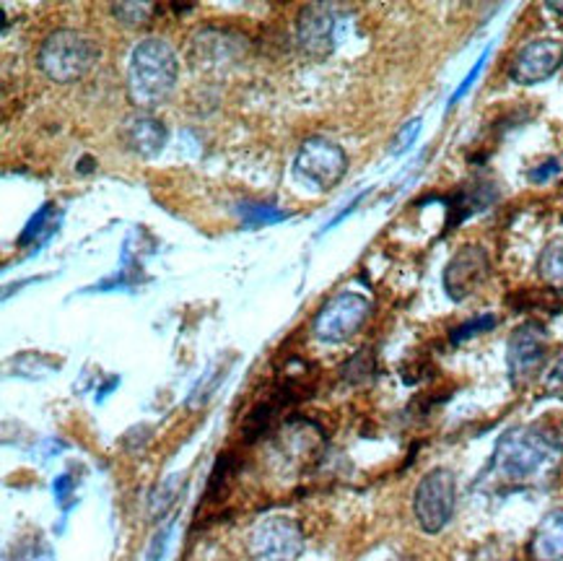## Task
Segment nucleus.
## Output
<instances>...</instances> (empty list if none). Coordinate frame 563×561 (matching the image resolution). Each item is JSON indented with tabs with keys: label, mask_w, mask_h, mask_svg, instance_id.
Returning a JSON list of instances; mask_svg holds the SVG:
<instances>
[{
	"label": "nucleus",
	"mask_w": 563,
	"mask_h": 561,
	"mask_svg": "<svg viewBox=\"0 0 563 561\" xmlns=\"http://www.w3.org/2000/svg\"><path fill=\"white\" fill-rule=\"evenodd\" d=\"M374 305L364 294L338 292L320 307L312 320V333L322 343H345L366 326Z\"/></svg>",
	"instance_id": "nucleus-6"
},
{
	"label": "nucleus",
	"mask_w": 563,
	"mask_h": 561,
	"mask_svg": "<svg viewBox=\"0 0 563 561\" xmlns=\"http://www.w3.org/2000/svg\"><path fill=\"white\" fill-rule=\"evenodd\" d=\"M563 458V442L545 424H519L504 431L490 452L483 479L496 488H525L551 479Z\"/></svg>",
	"instance_id": "nucleus-1"
},
{
	"label": "nucleus",
	"mask_w": 563,
	"mask_h": 561,
	"mask_svg": "<svg viewBox=\"0 0 563 561\" xmlns=\"http://www.w3.org/2000/svg\"><path fill=\"white\" fill-rule=\"evenodd\" d=\"M122 141L133 154L143 156V160H154L164 151L169 141V131L162 120L148 112H135L133 118L125 120L122 125Z\"/></svg>",
	"instance_id": "nucleus-12"
},
{
	"label": "nucleus",
	"mask_w": 563,
	"mask_h": 561,
	"mask_svg": "<svg viewBox=\"0 0 563 561\" xmlns=\"http://www.w3.org/2000/svg\"><path fill=\"white\" fill-rule=\"evenodd\" d=\"M496 326H499L496 315H478V318L462 322L460 328L452 330V343H462V341H467V338L488 333V330H494Z\"/></svg>",
	"instance_id": "nucleus-17"
},
{
	"label": "nucleus",
	"mask_w": 563,
	"mask_h": 561,
	"mask_svg": "<svg viewBox=\"0 0 563 561\" xmlns=\"http://www.w3.org/2000/svg\"><path fill=\"white\" fill-rule=\"evenodd\" d=\"M99 63L97 40L81 29H55L40 45L37 66L49 81L76 84Z\"/></svg>",
	"instance_id": "nucleus-3"
},
{
	"label": "nucleus",
	"mask_w": 563,
	"mask_h": 561,
	"mask_svg": "<svg viewBox=\"0 0 563 561\" xmlns=\"http://www.w3.org/2000/svg\"><path fill=\"white\" fill-rule=\"evenodd\" d=\"M345 172H349V156L335 141L324 139V135L307 139L294 160L296 183L314 193L333 190L345 177Z\"/></svg>",
	"instance_id": "nucleus-5"
},
{
	"label": "nucleus",
	"mask_w": 563,
	"mask_h": 561,
	"mask_svg": "<svg viewBox=\"0 0 563 561\" xmlns=\"http://www.w3.org/2000/svg\"><path fill=\"white\" fill-rule=\"evenodd\" d=\"M240 213L244 216V221H247L250 227L276 224V221H284L286 219V213H280V211H276V208H271V206H242Z\"/></svg>",
	"instance_id": "nucleus-18"
},
{
	"label": "nucleus",
	"mask_w": 563,
	"mask_h": 561,
	"mask_svg": "<svg viewBox=\"0 0 563 561\" xmlns=\"http://www.w3.org/2000/svg\"><path fill=\"white\" fill-rule=\"evenodd\" d=\"M49 213H53V206L42 208V211H40L37 216H34L32 221H29V227L24 229V234H21L19 244H29L32 240H37V237H40L42 232H45V229H42V227H45V221L49 219Z\"/></svg>",
	"instance_id": "nucleus-20"
},
{
	"label": "nucleus",
	"mask_w": 563,
	"mask_h": 561,
	"mask_svg": "<svg viewBox=\"0 0 563 561\" xmlns=\"http://www.w3.org/2000/svg\"><path fill=\"white\" fill-rule=\"evenodd\" d=\"M540 280L555 292H563V234L540 250L536 265Z\"/></svg>",
	"instance_id": "nucleus-15"
},
{
	"label": "nucleus",
	"mask_w": 563,
	"mask_h": 561,
	"mask_svg": "<svg viewBox=\"0 0 563 561\" xmlns=\"http://www.w3.org/2000/svg\"><path fill=\"white\" fill-rule=\"evenodd\" d=\"M154 13V6L148 3H118L112 6V16L125 26H143Z\"/></svg>",
	"instance_id": "nucleus-16"
},
{
	"label": "nucleus",
	"mask_w": 563,
	"mask_h": 561,
	"mask_svg": "<svg viewBox=\"0 0 563 561\" xmlns=\"http://www.w3.org/2000/svg\"><path fill=\"white\" fill-rule=\"evenodd\" d=\"M418 131H421V120H410L406 128H402L400 133H397V139L393 141V154L397 156V154H402V151H406L410 143L416 141V135H418Z\"/></svg>",
	"instance_id": "nucleus-21"
},
{
	"label": "nucleus",
	"mask_w": 563,
	"mask_h": 561,
	"mask_svg": "<svg viewBox=\"0 0 563 561\" xmlns=\"http://www.w3.org/2000/svg\"><path fill=\"white\" fill-rule=\"evenodd\" d=\"M551 351V338L543 322L527 320L515 328V333L507 341V370L515 387H522L543 372Z\"/></svg>",
	"instance_id": "nucleus-8"
},
{
	"label": "nucleus",
	"mask_w": 563,
	"mask_h": 561,
	"mask_svg": "<svg viewBox=\"0 0 563 561\" xmlns=\"http://www.w3.org/2000/svg\"><path fill=\"white\" fill-rule=\"evenodd\" d=\"M19 561H53V553H49L47 546H29V549L21 551Z\"/></svg>",
	"instance_id": "nucleus-23"
},
{
	"label": "nucleus",
	"mask_w": 563,
	"mask_h": 561,
	"mask_svg": "<svg viewBox=\"0 0 563 561\" xmlns=\"http://www.w3.org/2000/svg\"><path fill=\"white\" fill-rule=\"evenodd\" d=\"M488 53H490V50H486V53H483V55L478 57V63H475V66H473V70H471V74H467V76H465V81H462V84H460V89L452 94V99H450V107H454V105H457V102H460V99H462V97H465V94H467V91H471V86H473L475 81H478L481 70H483V66H486V57H488Z\"/></svg>",
	"instance_id": "nucleus-19"
},
{
	"label": "nucleus",
	"mask_w": 563,
	"mask_h": 561,
	"mask_svg": "<svg viewBox=\"0 0 563 561\" xmlns=\"http://www.w3.org/2000/svg\"><path fill=\"white\" fill-rule=\"evenodd\" d=\"M296 42L312 61H324L335 50V16L330 6H305L296 19Z\"/></svg>",
	"instance_id": "nucleus-11"
},
{
	"label": "nucleus",
	"mask_w": 563,
	"mask_h": 561,
	"mask_svg": "<svg viewBox=\"0 0 563 561\" xmlns=\"http://www.w3.org/2000/svg\"><path fill=\"white\" fill-rule=\"evenodd\" d=\"M561 162L559 160H548V162H543L540 164V167H536V169H530V183H536V185H545L548 179H553V177H559L561 175Z\"/></svg>",
	"instance_id": "nucleus-22"
},
{
	"label": "nucleus",
	"mask_w": 563,
	"mask_h": 561,
	"mask_svg": "<svg viewBox=\"0 0 563 561\" xmlns=\"http://www.w3.org/2000/svg\"><path fill=\"white\" fill-rule=\"evenodd\" d=\"M563 66V42L553 37L532 40L517 50L509 66V78L519 86L543 84Z\"/></svg>",
	"instance_id": "nucleus-10"
},
{
	"label": "nucleus",
	"mask_w": 563,
	"mask_h": 561,
	"mask_svg": "<svg viewBox=\"0 0 563 561\" xmlns=\"http://www.w3.org/2000/svg\"><path fill=\"white\" fill-rule=\"evenodd\" d=\"M490 278V255L481 244H465L444 268V292L452 301L471 299Z\"/></svg>",
	"instance_id": "nucleus-9"
},
{
	"label": "nucleus",
	"mask_w": 563,
	"mask_h": 561,
	"mask_svg": "<svg viewBox=\"0 0 563 561\" xmlns=\"http://www.w3.org/2000/svg\"><path fill=\"white\" fill-rule=\"evenodd\" d=\"M457 507V479L450 468H431L413 492V515L423 534L437 536L452 522Z\"/></svg>",
	"instance_id": "nucleus-4"
},
{
	"label": "nucleus",
	"mask_w": 563,
	"mask_h": 561,
	"mask_svg": "<svg viewBox=\"0 0 563 561\" xmlns=\"http://www.w3.org/2000/svg\"><path fill=\"white\" fill-rule=\"evenodd\" d=\"M53 492H55V499L60 502V505H65V502H68V496H70V479L68 476L55 479Z\"/></svg>",
	"instance_id": "nucleus-25"
},
{
	"label": "nucleus",
	"mask_w": 563,
	"mask_h": 561,
	"mask_svg": "<svg viewBox=\"0 0 563 561\" xmlns=\"http://www.w3.org/2000/svg\"><path fill=\"white\" fill-rule=\"evenodd\" d=\"M545 385L548 391H559V393L563 391V356L551 366V372H548L545 377Z\"/></svg>",
	"instance_id": "nucleus-24"
},
{
	"label": "nucleus",
	"mask_w": 563,
	"mask_h": 561,
	"mask_svg": "<svg viewBox=\"0 0 563 561\" xmlns=\"http://www.w3.org/2000/svg\"><path fill=\"white\" fill-rule=\"evenodd\" d=\"M496 198H499V190H496V185H490V183L462 187V190L452 198V204H450V221H446V229L457 227L460 221L467 219L471 213L488 208Z\"/></svg>",
	"instance_id": "nucleus-14"
},
{
	"label": "nucleus",
	"mask_w": 563,
	"mask_h": 561,
	"mask_svg": "<svg viewBox=\"0 0 563 561\" xmlns=\"http://www.w3.org/2000/svg\"><path fill=\"white\" fill-rule=\"evenodd\" d=\"M179 57L162 37H148L135 45L128 66V99L139 112L164 105L177 89Z\"/></svg>",
	"instance_id": "nucleus-2"
},
{
	"label": "nucleus",
	"mask_w": 563,
	"mask_h": 561,
	"mask_svg": "<svg viewBox=\"0 0 563 561\" xmlns=\"http://www.w3.org/2000/svg\"><path fill=\"white\" fill-rule=\"evenodd\" d=\"M247 551L252 561H299L305 551V530L294 517H265L250 530Z\"/></svg>",
	"instance_id": "nucleus-7"
},
{
	"label": "nucleus",
	"mask_w": 563,
	"mask_h": 561,
	"mask_svg": "<svg viewBox=\"0 0 563 561\" xmlns=\"http://www.w3.org/2000/svg\"><path fill=\"white\" fill-rule=\"evenodd\" d=\"M167 538H169V528L162 530V536L154 538V546H151V551H148V561H156V553L162 557L164 546H167Z\"/></svg>",
	"instance_id": "nucleus-26"
},
{
	"label": "nucleus",
	"mask_w": 563,
	"mask_h": 561,
	"mask_svg": "<svg viewBox=\"0 0 563 561\" xmlns=\"http://www.w3.org/2000/svg\"><path fill=\"white\" fill-rule=\"evenodd\" d=\"M530 561H563V507L551 509L527 543Z\"/></svg>",
	"instance_id": "nucleus-13"
}]
</instances>
